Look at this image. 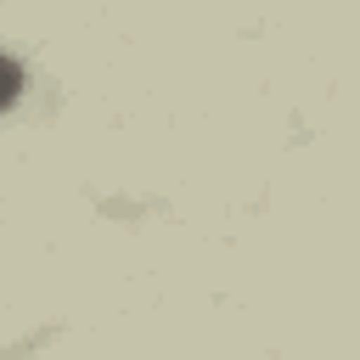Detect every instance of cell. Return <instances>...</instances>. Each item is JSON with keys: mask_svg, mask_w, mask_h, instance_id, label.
Listing matches in <instances>:
<instances>
[{"mask_svg": "<svg viewBox=\"0 0 360 360\" xmlns=\"http://www.w3.org/2000/svg\"><path fill=\"white\" fill-rule=\"evenodd\" d=\"M17 90H22V68H17L11 56H0V107H6Z\"/></svg>", "mask_w": 360, "mask_h": 360, "instance_id": "cell-1", "label": "cell"}]
</instances>
